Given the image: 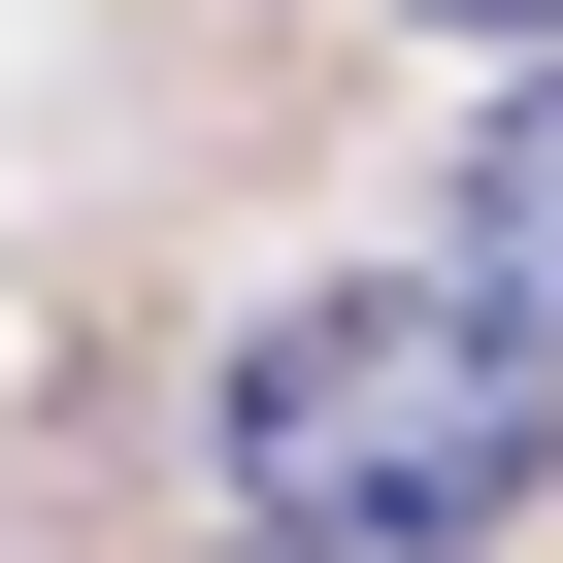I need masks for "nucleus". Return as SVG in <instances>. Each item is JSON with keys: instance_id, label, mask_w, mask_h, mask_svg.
<instances>
[{"instance_id": "nucleus-3", "label": "nucleus", "mask_w": 563, "mask_h": 563, "mask_svg": "<svg viewBox=\"0 0 563 563\" xmlns=\"http://www.w3.org/2000/svg\"><path fill=\"white\" fill-rule=\"evenodd\" d=\"M398 34H497V67H563V0H398Z\"/></svg>"}, {"instance_id": "nucleus-2", "label": "nucleus", "mask_w": 563, "mask_h": 563, "mask_svg": "<svg viewBox=\"0 0 563 563\" xmlns=\"http://www.w3.org/2000/svg\"><path fill=\"white\" fill-rule=\"evenodd\" d=\"M464 299L563 365V67H497V133H464Z\"/></svg>"}, {"instance_id": "nucleus-1", "label": "nucleus", "mask_w": 563, "mask_h": 563, "mask_svg": "<svg viewBox=\"0 0 563 563\" xmlns=\"http://www.w3.org/2000/svg\"><path fill=\"white\" fill-rule=\"evenodd\" d=\"M199 464L265 497V563H464V530L563 497V365L464 265H299V299L199 365Z\"/></svg>"}]
</instances>
